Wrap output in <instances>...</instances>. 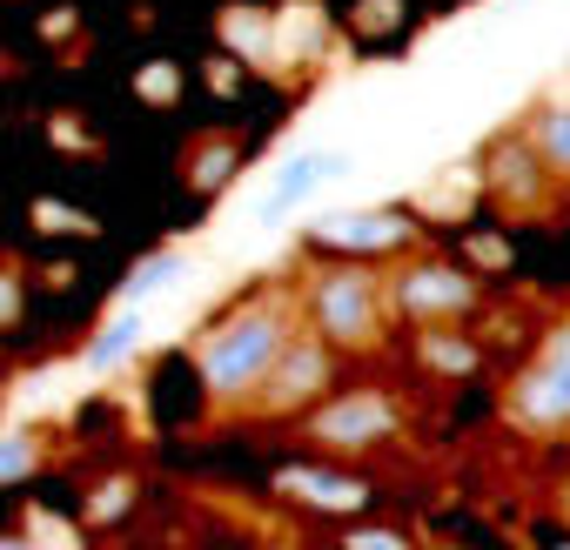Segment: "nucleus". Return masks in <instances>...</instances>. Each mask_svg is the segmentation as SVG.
<instances>
[{
	"label": "nucleus",
	"instance_id": "f257e3e1",
	"mask_svg": "<svg viewBox=\"0 0 570 550\" xmlns=\"http://www.w3.org/2000/svg\"><path fill=\"white\" fill-rule=\"evenodd\" d=\"M289 343H296V316L282 310V303H255V310L228 316V323L208 330L202 350H195L202 390H208L215 403H248V396H262L268 370L282 363V350H289Z\"/></svg>",
	"mask_w": 570,
	"mask_h": 550
},
{
	"label": "nucleus",
	"instance_id": "f03ea898",
	"mask_svg": "<svg viewBox=\"0 0 570 550\" xmlns=\"http://www.w3.org/2000/svg\"><path fill=\"white\" fill-rule=\"evenodd\" d=\"M309 316H316V336H330V350H370L390 323V283L363 262L330 268L309 283Z\"/></svg>",
	"mask_w": 570,
	"mask_h": 550
},
{
	"label": "nucleus",
	"instance_id": "7ed1b4c3",
	"mask_svg": "<svg viewBox=\"0 0 570 550\" xmlns=\"http://www.w3.org/2000/svg\"><path fill=\"white\" fill-rule=\"evenodd\" d=\"M510 423H517V430H537V436L570 430V323H557V330L537 343L530 370H523L517 390H510Z\"/></svg>",
	"mask_w": 570,
	"mask_h": 550
},
{
	"label": "nucleus",
	"instance_id": "20e7f679",
	"mask_svg": "<svg viewBox=\"0 0 570 550\" xmlns=\"http://www.w3.org/2000/svg\"><path fill=\"white\" fill-rule=\"evenodd\" d=\"M309 436H316L323 450H376V443H390V436H396V403H390V396H376V390L330 396V403H316Z\"/></svg>",
	"mask_w": 570,
	"mask_h": 550
},
{
	"label": "nucleus",
	"instance_id": "39448f33",
	"mask_svg": "<svg viewBox=\"0 0 570 550\" xmlns=\"http://www.w3.org/2000/svg\"><path fill=\"white\" fill-rule=\"evenodd\" d=\"M390 303L403 316H416V323H443V316L476 310V283L450 262H410V268L390 275Z\"/></svg>",
	"mask_w": 570,
	"mask_h": 550
},
{
	"label": "nucleus",
	"instance_id": "423d86ee",
	"mask_svg": "<svg viewBox=\"0 0 570 550\" xmlns=\"http://www.w3.org/2000/svg\"><path fill=\"white\" fill-rule=\"evenodd\" d=\"M330 376H336L330 336H296L289 350H282V363L268 370L262 403H268V410H303V403H316V396L330 390Z\"/></svg>",
	"mask_w": 570,
	"mask_h": 550
},
{
	"label": "nucleus",
	"instance_id": "0eeeda50",
	"mask_svg": "<svg viewBox=\"0 0 570 550\" xmlns=\"http://www.w3.org/2000/svg\"><path fill=\"white\" fill-rule=\"evenodd\" d=\"M416 228L403 222V215H390V208H350V215H330V222H316V242L323 248H343V255H390V248H403Z\"/></svg>",
	"mask_w": 570,
	"mask_h": 550
},
{
	"label": "nucleus",
	"instance_id": "6e6552de",
	"mask_svg": "<svg viewBox=\"0 0 570 550\" xmlns=\"http://www.w3.org/2000/svg\"><path fill=\"white\" fill-rule=\"evenodd\" d=\"M343 168H350V155H343V148H323V155H296L289 168L275 175V188L262 195V222H282V215H296V208H303V202H309L323 181H336Z\"/></svg>",
	"mask_w": 570,
	"mask_h": 550
},
{
	"label": "nucleus",
	"instance_id": "1a4fd4ad",
	"mask_svg": "<svg viewBox=\"0 0 570 550\" xmlns=\"http://www.w3.org/2000/svg\"><path fill=\"white\" fill-rule=\"evenodd\" d=\"M543 155H537V141H510L497 161H490V175H483V188L490 195H503V202H530L537 188H543Z\"/></svg>",
	"mask_w": 570,
	"mask_h": 550
},
{
	"label": "nucleus",
	"instance_id": "9d476101",
	"mask_svg": "<svg viewBox=\"0 0 570 550\" xmlns=\"http://www.w3.org/2000/svg\"><path fill=\"white\" fill-rule=\"evenodd\" d=\"M282 490L316 503V510H363L370 503V483L356 477H330V470H282Z\"/></svg>",
	"mask_w": 570,
	"mask_h": 550
},
{
	"label": "nucleus",
	"instance_id": "9b49d317",
	"mask_svg": "<svg viewBox=\"0 0 570 550\" xmlns=\"http://www.w3.org/2000/svg\"><path fill=\"white\" fill-rule=\"evenodd\" d=\"M141 330H148V323H141V303H128V310H121V316H115V323H108V330L95 336V350H88V363H95V370H121V363L135 356V343H141Z\"/></svg>",
	"mask_w": 570,
	"mask_h": 550
},
{
	"label": "nucleus",
	"instance_id": "f8f14e48",
	"mask_svg": "<svg viewBox=\"0 0 570 550\" xmlns=\"http://www.w3.org/2000/svg\"><path fill=\"white\" fill-rule=\"evenodd\" d=\"M530 141H537L543 168L570 181V108H543V115H537V128H530Z\"/></svg>",
	"mask_w": 570,
	"mask_h": 550
},
{
	"label": "nucleus",
	"instance_id": "ddd939ff",
	"mask_svg": "<svg viewBox=\"0 0 570 550\" xmlns=\"http://www.w3.org/2000/svg\"><path fill=\"white\" fill-rule=\"evenodd\" d=\"M181 268H188V262H181L175 248H168V255H148V262L135 268V283H128V303H141V296H155V289H168V283H175V275H181Z\"/></svg>",
	"mask_w": 570,
	"mask_h": 550
},
{
	"label": "nucleus",
	"instance_id": "4468645a",
	"mask_svg": "<svg viewBox=\"0 0 570 550\" xmlns=\"http://www.w3.org/2000/svg\"><path fill=\"white\" fill-rule=\"evenodd\" d=\"M423 363H436V370H470V363H476V350H470V343H456V336H423Z\"/></svg>",
	"mask_w": 570,
	"mask_h": 550
},
{
	"label": "nucleus",
	"instance_id": "2eb2a0df",
	"mask_svg": "<svg viewBox=\"0 0 570 550\" xmlns=\"http://www.w3.org/2000/svg\"><path fill=\"white\" fill-rule=\"evenodd\" d=\"M35 436H8V443H0V483H8V477H21V470H35Z\"/></svg>",
	"mask_w": 570,
	"mask_h": 550
}]
</instances>
